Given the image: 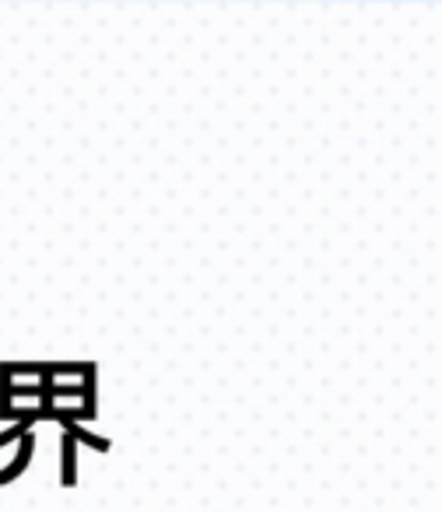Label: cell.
Instances as JSON below:
<instances>
[{"label": "cell", "instance_id": "obj_1", "mask_svg": "<svg viewBox=\"0 0 442 512\" xmlns=\"http://www.w3.org/2000/svg\"><path fill=\"white\" fill-rule=\"evenodd\" d=\"M32 453H36V435H22V442H18V449H15V460L8 463V467H0V484H11L18 474H22L25 467L32 463Z\"/></svg>", "mask_w": 442, "mask_h": 512}, {"label": "cell", "instance_id": "obj_2", "mask_svg": "<svg viewBox=\"0 0 442 512\" xmlns=\"http://www.w3.org/2000/svg\"><path fill=\"white\" fill-rule=\"evenodd\" d=\"M60 484L74 488L78 484V439L64 432V442H60Z\"/></svg>", "mask_w": 442, "mask_h": 512}, {"label": "cell", "instance_id": "obj_3", "mask_svg": "<svg viewBox=\"0 0 442 512\" xmlns=\"http://www.w3.org/2000/svg\"><path fill=\"white\" fill-rule=\"evenodd\" d=\"M39 418H46V407L39 404V407H29V411H18V425H11V428H4L0 432V446H8V442H15L18 435H29L32 432V425H36Z\"/></svg>", "mask_w": 442, "mask_h": 512}]
</instances>
